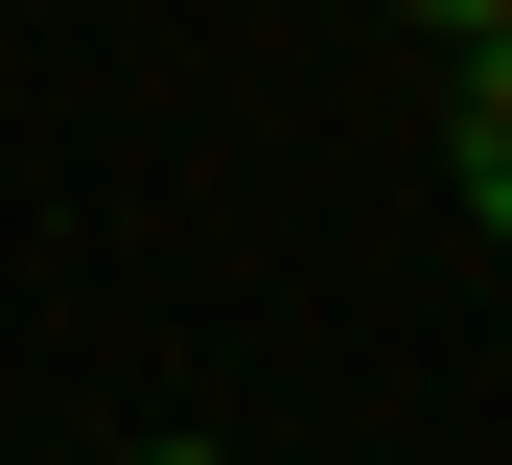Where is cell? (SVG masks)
Listing matches in <instances>:
<instances>
[{"instance_id":"2","label":"cell","mask_w":512,"mask_h":465,"mask_svg":"<svg viewBox=\"0 0 512 465\" xmlns=\"http://www.w3.org/2000/svg\"><path fill=\"white\" fill-rule=\"evenodd\" d=\"M396 24H443V47H489V24H512V0H396Z\"/></svg>"},{"instance_id":"1","label":"cell","mask_w":512,"mask_h":465,"mask_svg":"<svg viewBox=\"0 0 512 465\" xmlns=\"http://www.w3.org/2000/svg\"><path fill=\"white\" fill-rule=\"evenodd\" d=\"M466 233H489V256H512V24H489V47H466Z\"/></svg>"},{"instance_id":"3","label":"cell","mask_w":512,"mask_h":465,"mask_svg":"<svg viewBox=\"0 0 512 465\" xmlns=\"http://www.w3.org/2000/svg\"><path fill=\"white\" fill-rule=\"evenodd\" d=\"M117 465H210V442H117Z\"/></svg>"}]
</instances>
